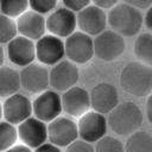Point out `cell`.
I'll return each instance as SVG.
<instances>
[{
	"label": "cell",
	"instance_id": "cell-1",
	"mask_svg": "<svg viewBox=\"0 0 152 152\" xmlns=\"http://www.w3.org/2000/svg\"><path fill=\"white\" fill-rule=\"evenodd\" d=\"M124 91L135 97L147 96L152 93V68L139 62L127 63L119 76Z\"/></svg>",
	"mask_w": 152,
	"mask_h": 152
},
{
	"label": "cell",
	"instance_id": "cell-2",
	"mask_svg": "<svg viewBox=\"0 0 152 152\" xmlns=\"http://www.w3.org/2000/svg\"><path fill=\"white\" fill-rule=\"evenodd\" d=\"M144 121L140 107L133 101L119 102L108 114L107 125L118 135L128 137L139 131Z\"/></svg>",
	"mask_w": 152,
	"mask_h": 152
},
{
	"label": "cell",
	"instance_id": "cell-3",
	"mask_svg": "<svg viewBox=\"0 0 152 152\" xmlns=\"http://www.w3.org/2000/svg\"><path fill=\"white\" fill-rule=\"evenodd\" d=\"M107 24L110 26V30L120 36L133 37L140 32L144 24V17L140 10L121 2L108 11Z\"/></svg>",
	"mask_w": 152,
	"mask_h": 152
},
{
	"label": "cell",
	"instance_id": "cell-4",
	"mask_svg": "<svg viewBox=\"0 0 152 152\" xmlns=\"http://www.w3.org/2000/svg\"><path fill=\"white\" fill-rule=\"evenodd\" d=\"M94 56L103 62L118 59L126 50V42L122 36L113 30H104L93 38Z\"/></svg>",
	"mask_w": 152,
	"mask_h": 152
},
{
	"label": "cell",
	"instance_id": "cell-5",
	"mask_svg": "<svg viewBox=\"0 0 152 152\" xmlns=\"http://www.w3.org/2000/svg\"><path fill=\"white\" fill-rule=\"evenodd\" d=\"M64 52L66 58L77 64H86L94 57L93 37L75 31L64 40Z\"/></svg>",
	"mask_w": 152,
	"mask_h": 152
},
{
	"label": "cell",
	"instance_id": "cell-6",
	"mask_svg": "<svg viewBox=\"0 0 152 152\" xmlns=\"http://www.w3.org/2000/svg\"><path fill=\"white\" fill-rule=\"evenodd\" d=\"M77 131L80 139L87 142H96L103 138L107 133V118L93 109L88 110L81 118H78Z\"/></svg>",
	"mask_w": 152,
	"mask_h": 152
},
{
	"label": "cell",
	"instance_id": "cell-7",
	"mask_svg": "<svg viewBox=\"0 0 152 152\" xmlns=\"http://www.w3.org/2000/svg\"><path fill=\"white\" fill-rule=\"evenodd\" d=\"M49 80L52 90L64 93L77 84L80 80V70L77 65L69 59H62L49 70Z\"/></svg>",
	"mask_w": 152,
	"mask_h": 152
},
{
	"label": "cell",
	"instance_id": "cell-8",
	"mask_svg": "<svg viewBox=\"0 0 152 152\" xmlns=\"http://www.w3.org/2000/svg\"><path fill=\"white\" fill-rule=\"evenodd\" d=\"M36 59L44 66H52L65 57L64 42L50 33L44 34L36 43Z\"/></svg>",
	"mask_w": 152,
	"mask_h": 152
},
{
	"label": "cell",
	"instance_id": "cell-9",
	"mask_svg": "<svg viewBox=\"0 0 152 152\" xmlns=\"http://www.w3.org/2000/svg\"><path fill=\"white\" fill-rule=\"evenodd\" d=\"M62 112L61 95L55 90L48 89L38 94L32 101V114L45 124L58 118Z\"/></svg>",
	"mask_w": 152,
	"mask_h": 152
},
{
	"label": "cell",
	"instance_id": "cell-10",
	"mask_svg": "<svg viewBox=\"0 0 152 152\" xmlns=\"http://www.w3.org/2000/svg\"><path fill=\"white\" fill-rule=\"evenodd\" d=\"M76 139H78L77 124L71 118L59 115L48 124L49 142L58 147H66Z\"/></svg>",
	"mask_w": 152,
	"mask_h": 152
},
{
	"label": "cell",
	"instance_id": "cell-11",
	"mask_svg": "<svg viewBox=\"0 0 152 152\" xmlns=\"http://www.w3.org/2000/svg\"><path fill=\"white\" fill-rule=\"evenodd\" d=\"M76 24L78 31L95 37L107 27V13L104 10L90 4L76 13Z\"/></svg>",
	"mask_w": 152,
	"mask_h": 152
},
{
	"label": "cell",
	"instance_id": "cell-12",
	"mask_svg": "<svg viewBox=\"0 0 152 152\" xmlns=\"http://www.w3.org/2000/svg\"><path fill=\"white\" fill-rule=\"evenodd\" d=\"M46 31L58 38H66L76 31V13L65 8L56 7L45 18Z\"/></svg>",
	"mask_w": 152,
	"mask_h": 152
},
{
	"label": "cell",
	"instance_id": "cell-13",
	"mask_svg": "<svg viewBox=\"0 0 152 152\" xmlns=\"http://www.w3.org/2000/svg\"><path fill=\"white\" fill-rule=\"evenodd\" d=\"M20 86L30 94H40L50 87L49 70L39 63H32L24 66L20 72Z\"/></svg>",
	"mask_w": 152,
	"mask_h": 152
},
{
	"label": "cell",
	"instance_id": "cell-14",
	"mask_svg": "<svg viewBox=\"0 0 152 152\" xmlns=\"http://www.w3.org/2000/svg\"><path fill=\"white\" fill-rule=\"evenodd\" d=\"M90 108L100 114H109L119 103L118 89L108 83L101 82L91 88L89 91Z\"/></svg>",
	"mask_w": 152,
	"mask_h": 152
},
{
	"label": "cell",
	"instance_id": "cell-15",
	"mask_svg": "<svg viewBox=\"0 0 152 152\" xmlns=\"http://www.w3.org/2000/svg\"><path fill=\"white\" fill-rule=\"evenodd\" d=\"M62 109L69 118H81L88 110H90L89 91L82 87L75 86L65 90L62 96Z\"/></svg>",
	"mask_w": 152,
	"mask_h": 152
},
{
	"label": "cell",
	"instance_id": "cell-16",
	"mask_svg": "<svg viewBox=\"0 0 152 152\" xmlns=\"http://www.w3.org/2000/svg\"><path fill=\"white\" fill-rule=\"evenodd\" d=\"M2 115L5 121L18 126L20 122L32 116V101L20 93H15L2 103Z\"/></svg>",
	"mask_w": 152,
	"mask_h": 152
},
{
	"label": "cell",
	"instance_id": "cell-17",
	"mask_svg": "<svg viewBox=\"0 0 152 152\" xmlns=\"http://www.w3.org/2000/svg\"><path fill=\"white\" fill-rule=\"evenodd\" d=\"M18 139L30 148H37L48 140V125L34 116H30L17 126Z\"/></svg>",
	"mask_w": 152,
	"mask_h": 152
},
{
	"label": "cell",
	"instance_id": "cell-18",
	"mask_svg": "<svg viewBox=\"0 0 152 152\" xmlns=\"http://www.w3.org/2000/svg\"><path fill=\"white\" fill-rule=\"evenodd\" d=\"M6 45V53L12 64L24 68L34 63L36 44L33 40L18 34Z\"/></svg>",
	"mask_w": 152,
	"mask_h": 152
},
{
	"label": "cell",
	"instance_id": "cell-19",
	"mask_svg": "<svg viewBox=\"0 0 152 152\" xmlns=\"http://www.w3.org/2000/svg\"><path fill=\"white\" fill-rule=\"evenodd\" d=\"M18 34L31 40H38L46 32L45 18L32 10H27L15 19Z\"/></svg>",
	"mask_w": 152,
	"mask_h": 152
},
{
	"label": "cell",
	"instance_id": "cell-20",
	"mask_svg": "<svg viewBox=\"0 0 152 152\" xmlns=\"http://www.w3.org/2000/svg\"><path fill=\"white\" fill-rule=\"evenodd\" d=\"M20 75L19 71L11 66L2 65L0 68V97H8L15 93H19Z\"/></svg>",
	"mask_w": 152,
	"mask_h": 152
},
{
	"label": "cell",
	"instance_id": "cell-21",
	"mask_svg": "<svg viewBox=\"0 0 152 152\" xmlns=\"http://www.w3.org/2000/svg\"><path fill=\"white\" fill-rule=\"evenodd\" d=\"M125 152H152V134L147 131H137L128 135Z\"/></svg>",
	"mask_w": 152,
	"mask_h": 152
},
{
	"label": "cell",
	"instance_id": "cell-22",
	"mask_svg": "<svg viewBox=\"0 0 152 152\" xmlns=\"http://www.w3.org/2000/svg\"><path fill=\"white\" fill-rule=\"evenodd\" d=\"M133 52L139 62L152 68V33L139 34L134 40Z\"/></svg>",
	"mask_w": 152,
	"mask_h": 152
},
{
	"label": "cell",
	"instance_id": "cell-23",
	"mask_svg": "<svg viewBox=\"0 0 152 152\" xmlns=\"http://www.w3.org/2000/svg\"><path fill=\"white\" fill-rule=\"evenodd\" d=\"M18 141V131L17 126L7 122L0 121V152H5Z\"/></svg>",
	"mask_w": 152,
	"mask_h": 152
},
{
	"label": "cell",
	"instance_id": "cell-24",
	"mask_svg": "<svg viewBox=\"0 0 152 152\" xmlns=\"http://www.w3.org/2000/svg\"><path fill=\"white\" fill-rule=\"evenodd\" d=\"M27 10H30L28 0H0V13L12 19H17Z\"/></svg>",
	"mask_w": 152,
	"mask_h": 152
},
{
	"label": "cell",
	"instance_id": "cell-25",
	"mask_svg": "<svg viewBox=\"0 0 152 152\" xmlns=\"http://www.w3.org/2000/svg\"><path fill=\"white\" fill-rule=\"evenodd\" d=\"M18 36L15 19H12L0 13V45L10 43L14 37Z\"/></svg>",
	"mask_w": 152,
	"mask_h": 152
},
{
	"label": "cell",
	"instance_id": "cell-26",
	"mask_svg": "<svg viewBox=\"0 0 152 152\" xmlns=\"http://www.w3.org/2000/svg\"><path fill=\"white\" fill-rule=\"evenodd\" d=\"M94 150L95 152H125V146L118 138L104 135L99 141H96Z\"/></svg>",
	"mask_w": 152,
	"mask_h": 152
},
{
	"label": "cell",
	"instance_id": "cell-27",
	"mask_svg": "<svg viewBox=\"0 0 152 152\" xmlns=\"http://www.w3.org/2000/svg\"><path fill=\"white\" fill-rule=\"evenodd\" d=\"M58 0H28L30 10L39 14H49L57 7Z\"/></svg>",
	"mask_w": 152,
	"mask_h": 152
},
{
	"label": "cell",
	"instance_id": "cell-28",
	"mask_svg": "<svg viewBox=\"0 0 152 152\" xmlns=\"http://www.w3.org/2000/svg\"><path fill=\"white\" fill-rule=\"evenodd\" d=\"M64 152H95L94 146L82 139H76L65 147Z\"/></svg>",
	"mask_w": 152,
	"mask_h": 152
},
{
	"label": "cell",
	"instance_id": "cell-29",
	"mask_svg": "<svg viewBox=\"0 0 152 152\" xmlns=\"http://www.w3.org/2000/svg\"><path fill=\"white\" fill-rule=\"evenodd\" d=\"M62 2L65 8L77 13L78 11L89 6L91 4V0H62Z\"/></svg>",
	"mask_w": 152,
	"mask_h": 152
},
{
	"label": "cell",
	"instance_id": "cell-30",
	"mask_svg": "<svg viewBox=\"0 0 152 152\" xmlns=\"http://www.w3.org/2000/svg\"><path fill=\"white\" fill-rule=\"evenodd\" d=\"M124 2L137 10H147L152 6V0H124Z\"/></svg>",
	"mask_w": 152,
	"mask_h": 152
},
{
	"label": "cell",
	"instance_id": "cell-31",
	"mask_svg": "<svg viewBox=\"0 0 152 152\" xmlns=\"http://www.w3.org/2000/svg\"><path fill=\"white\" fill-rule=\"evenodd\" d=\"M93 5L102 8V10H110L116 4H119V0H91Z\"/></svg>",
	"mask_w": 152,
	"mask_h": 152
},
{
	"label": "cell",
	"instance_id": "cell-32",
	"mask_svg": "<svg viewBox=\"0 0 152 152\" xmlns=\"http://www.w3.org/2000/svg\"><path fill=\"white\" fill-rule=\"evenodd\" d=\"M33 152H62V150H61V147H58L51 142H44L43 145L34 148Z\"/></svg>",
	"mask_w": 152,
	"mask_h": 152
},
{
	"label": "cell",
	"instance_id": "cell-33",
	"mask_svg": "<svg viewBox=\"0 0 152 152\" xmlns=\"http://www.w3.org/2000/svg\"><path fill=\"white\" fill-rule=\"evenodd\" d=\"M145 114H146L148 122L152 125V93L150 95H147L146 104H145Z\"/></svg>",
	"mask_w": 152,
	"mask_h": 152
},
{
	"label": "cell",
	"instance_id": "cell-34",
	"mask_svg": "<svg viewBox=\"0 0 152 152\" xmlns=\"http://www.w3.org/2000/svg\"><path fill=\"white\" fill-rule=\"evenodd\" d=\"M144 24L150 33H152V6L146 10V13L144 15Z\"/></svg>",
	"mask_w": 152,
	"mask_h": 152
},
{
	"label": "cell",
	"instance_id": "cell-35",
	"mask_svg": "<svg viewBox=\"0 0 152 152\" xmlns=\"http://www.w3.org/2000/svg\"><path fill=\"white\" fill-rule=\"evenodd\" d=\"M5 152H33L32 148H30L28 146L24 145V144H15L12 147H10L8 150H6Z\"/></svg>",
	"mask_w": 152,
	"mask_h": 152
},
{
	"label": "cell",
	"instance_id": "cell-36",
	"mask_svg": "<svg viewBox=\"0 0 152 152\" xmlns=\"http://www.w3.org/2000/svg\"><path fill=\"white\" fill-rule=\"evenodd\" d=\"M5 63V51H4V48L0 45V68L4 65Z\"/></svg>",
	"mask_w": 152,
	"mask_h": 152
},
{
	"label": "cell",
	"instance_id": "cell-37",
	"mask_svg": "<svg viewBox=\"0 0 152 152\" xmlns=\"http://www.w3.org/2000/svg\"><path fill=\"white\" fill-rule=\"evenodd\" d=\"M2 118H4V115H2V103H0V121H1Z\"/></svg>",
	"mask_w": 152,
	"mask_h": 152
}]
</instances>
